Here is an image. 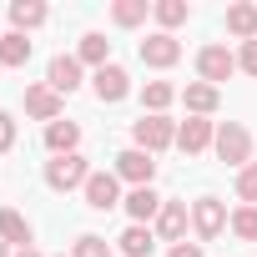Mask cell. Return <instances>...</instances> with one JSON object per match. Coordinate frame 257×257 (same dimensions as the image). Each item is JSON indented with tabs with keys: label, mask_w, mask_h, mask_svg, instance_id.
<instances>
[{
	"label": "cell",
	"mask_w": 257,
	"mask_h": 257,
	"mask_svg": "<svg viewBox=\"0 0 257 257\" xmlns=\"http://www.w3.org/2000/svg\"><path fill=\"white\" fill-rule=\"evenodd\" d=\"M86 192V207L91 212H111V207H121L126 197H121V177L116 172H91V182L81 187Z\"/></svg>",
	"instance_id": "8"
},
{
	"label": "cell",
	"mask_w": 257,
	"mask_h": 257,
	"mask_svg": "<svg viewBox=\"0 0 257 257\" xmlns=\"http://www.w3.org/2000/svg\"><path fill=\"white\" fill-rule=\"evenodd\" d=\"M46 86H51L56 96H71V91L81 86V61H76V56H51V66H46Z\"/></svg>",
	"instance_id": "13"
},
{
	"label": "cell",
	"mask_w": 257,
	"mask_h": 257,
	"mask_svg": "<svg viewBox=\"0 0 257 257\" xmlns=\"http://www.w3.org/2000/svg\"><path fill=\"white\" fill-rule=\"evenodd\" d=\"M71 257H111V242H106V237H96V232H81V237H76V247H71Z\"/></svg>",
	"instance_id": "27"
},
{
	"label": "cell",
	"mask_w": 257,
	"mask_h": 257,
	"mask_svg": "<svg viewBox=\"0 0 257 257\" xmlns=\"http://www.w3.org/2000/svg\"><path fill=\"white\" fill-rule=\"evenodd\" d=\"M237 197H242V207H257V162L237 172Z\"/></svg>",
	"instance_id": "28"
},
{
	"label": "cell",
	"mask_w": 257,
	"mask_h": 257,
	"mask_svg": "<svg viewBox=\"0 0 257 257\" xmlns=\"http://www.w3.org/2000/svg\"><path fill=\"white\" fill-rule=\"evenodd\" d=\"M182 101H187V111H192V116H212V111L222 106V91H217V86H207V81H192V86L182 91Z\"/></svg>",
	"instance_id": "19"
},
{
	"label": "cell",
	"mask_w": 257,
	"mask_h": 257,
	"mask_svg": "<svg viewBox=\"0 0 257 257\" xmlns=\"http://www.w3.org/2000/svg\"><path fill=\"white\" fill-rule=\"evenodd\" d=\"M197 76H202L207 86H222L227 76H237V56H232L222 41H212V46L197 51Z\"/></svg>",
	"instance_id": "5"
},
{
	"label": "cell",
	"mask_w": 257,
	"mask_h": 257,
	"mask_svg": "<svg viewBox=\"0 0 257 257\" xmlns=\"http://www.w3.org/2000/svg\"><path fill=\"white\" fill-rule=\"evenodd\" d=\"M227 31H232L237 41H257V6H252V0L227 6Z\"/></svg>",
	"instance_id": "18"
},
{
	"label": "cell",
	"mask_w": 257,
	"mask_h": 257,
	"mask_svg": "<svg viewBox=\"0 0 257 257\" xmlns=\"http://www.w3.org/2000/svg\"><path fill=\"white\" fill-rule=\"evenodd\" d=\"M227 227H232L237 242H257V207H237V212L227 217Z\"/></svg>",
	"instance_id": "26"
},
{
	"label": "cell",
	"mask_w": 257,
	"mask_h": 257,
	"mask_svg": "<svg viewBox=\"0 0 257 257\" xmlns=\"http://www.w3.org/2000/svg\"><path fill=\"white\" fill-rule=\"evenodd\" d=\"M212 142H217V121H207V116H187V121L177 126V147H182L187 157L207 152Z\"/></svg>",
	"instance_id": "12"
},
{
	"label": "cell",
	"mask_w": 257,
	"mask_h": 257,
	"mask_svg": "<svg viewBox=\"0 0 257 257\" xmlns=\"http://www.w3.org/2000/svg\"><path fill=\"white\" fill-rule=\"evenodd\" d=\"M212 152L227 162V167H252V132H247V126L242 121H222L217 126V142H212Z\"/></svg>",
	"instance_id": "1"
},
{
	"label": "cell",
	"mask_w": 257,
	"mask_h": 257,
	"mask_svg": "<svg viewBox=\"0 0 257 257\" xmlns=\"http://www.w3.org/2000/svg\"><path fill=\"white\" fill-rule=\"evenodd\" d=\"M6 16H11V26H16L21 36H26V31H41V26L51 21V11L41 6V0H11V11H6Z\"/></svg>",
	"instance_id": "16"
},
{
	"label": "cell",
	"mask_w": 257,
	"mask_h": 257,
	"mask_svg": "<svg viewBox=\"0 0 257 257\" xmlns=\"http://www.w3.org/2000/svg\"><path fill=\"white\" fill-rule=\"evenodd\" d=\"M0 257H11V247H6V242H0Z\"/></svg>",
	"instance_id": "33"
},
{
	"label": "cell",
	"mask_w": 257,
	"mask_h": 257,
	"mask_svg": "<svg viewBox=\"0 0 257 257\" xmlns=\"http://www.w3.org/2000/svg\"><path fill=\"white\" fill-rule=\"evenodd\" d=\"M116 242H121V252H126V257H152V252H157V232H152V227H142V222H132Z\"/></svg>",
	"instance_id": "20"
},
{
	"label": "cell",
	"mask_w": 257,
	"mask_h": 257,
	"mask_svg": "<svg viewBox=\"0 0 257 257\" xmlns=\"http://www.w3.org/2000/svg\"><path fill=\"white\" fill-rule=\"evenodd\" d=\"M86 182H91V162H86L81 152L46 162V187H51V192H76V187H86Z\"/></svg>",
	"instance_id": "3"
},
{
	"label": "cell",
	"mask_w": 257,
	"mask_h": 257,
	"mask_svg": "<svg viewBox=\"0 0 257 257\" xmlns=\"http://www.w3.org/2000/svg\"><path fill=\"white\" fill-rule=\"evenodd\" d=\"M187 222H192V212H187V202H162V212H157V242H187Z\"/></svg>",
	"instance_id": "11"
},
{
	"label": "cell",
	"mask_w": 257,
	"mask_h": 257,
	"mask_svg": "<svg viewBox=\"0 0 257 257\" xmlns=\"http://www.w3.org/2000/svg\"><path fill=\"white\" fill-rule=\"evenodd\" d=\"M192 227H197L202 242L222 237V227H227V207H222L217 197H197V202H192Z\"/></svg>",
	"instance_id": "10"
},
{
	"label": "cell",
	"mask_w": 257,
	"mask_h": 257,
	"mask_svg": "<svg viewBox=\"0 0 257 257\" xmlns=\"http://www.w3.org/2000/svg\"><path fill=\"white\" fill-rule=\"evenodd\" d=\"M121 182H132V187H152V177H157V157L152 152H142V147H126V152H116V167H111Z\"/></svg>",
	"instance_id": "6"
},
{
	"label": "cell",
	"mask_w": 257,
	"mask_h": 257,
	"mask_svg": "<svg viewBox=\"0 0 257 257\" xmlns=\"http://www.w3.org/2000/svg\"><path fill=\"white\" fill-rule=\"evenodd\" d=\"M237 71L257 81V41H242V51H237Z\"/></svg>",
	"instance_id": "29"
},
{
	"label": "cell",
	"mask_w": 257,
	"mask_h": 257,
	"mask_svg": "<svg viewBox=\"0 0 257 257\" xmlns=\"http://www.w3.org/2000/svg\"><path fill=\"white\" fill-rule=\"evenodd\" d=\"M182 91L172 86V81H147L142 86V106H147V116H167V106L177 101Z\"/></svg>",
	"instance_id": "22"
},
{
	"label": "cell",
	"mask_w": 257,
	"mask_h": 257,
	"mask_svg": "<svg viewBox=\"0 0 257 257\" xmlns=\"http://www.w3.org/2000/svg\"><path fill=\"white\" fill-rule=\"evenodd\" d=\"M76 61H81V66H96V71H101V66H111V41H106L101 31H86V36H81Z\"/></svg>",
	"instance_id": "21"
},
{
	"label": "cell",
	"mask_w": 257,
	"mask_h": 257,
	"mask_svg": "<svg viewBox=\"0 0 257 257\" xmlns=\"http://www.w3.org/2000/svg\"><path fill=\"white\" fill-rule=\"evenodd\" d=\"M0 242H6V247H36V232H31V222L16 212V207H0Z\"/></svg>",
	"instance_id": "14"
},
{
	"label": "cell",
	"mask_w": 257,
	"mask_h": 257,
	"mask_svg": "<svg viewBox=\"0 0 257 257\" xmlns=\"http://www.w3.org/2000/svg\"><path fill=\"white\" fill-rule=\"evenodd\" d=\"M46 147H51V157H71L81 147V126L76 121H51L46 126Z\"/></svg>",
	"instance_id": "17"
},
{
	"label": "cell",
	"mask_w": 257,
	"mask_h": 257,
	"mask_svg": "<svg viewBox=\"0 0 257 257\" xmlns=\"http://www.w3.org/2000/svg\"><path fill=\"white\" fill-rule=\"evenodd\" d=\"M16 257H41V252H36V247H21V252H16Z\"/></svg>",
	"instance_id": "32"
},
{
	"label": "cell",
	"mask_w": 257,
	"mask_h": 257,
	"mask_svg": "<svg viewBox=\"0 0 257 257\" xmlns=\"http://www.w3.org/2000/svg\"><path fill=\"white\" fill-rule=\"evenodd\" d=\"M132 147H142V152H152V157L167 152V147H177V121L142 111V121H132Z\"/></svg>",
	"instance_id": "2"
},
{
	"label": "cell",
	"mask_w": 257,
	"mask_h": 257,
	"mask_svg": "<svg viewBox=\"0 0 257 257\" xmlns=\"http://www.w3.org/2000/svg\"><path fill=\"white\" fill-rule=\"evenodd\" d=\"M91 91H96V101L101 106H116V101H126L132 96V76H126V66H101L96 76H91Z\"/></svg>",
	"instance_id": "7"
},
{
	"label": "cell",
	"mask_w": 257,
	"mask_h": 257,
	"mask_svg": "<svg viewBox=\"0 0 257 257\" xmlns=\"http://www.w3.org/2000/svg\"><path fill=\"white\" fill-rule=\"evenodd\" d=\"M167 257H207V252H202V242H177V247H167Z\"/></svg>",
	"instance_id": "31"
},
{
	"label": "cell",
	"mask_w": 257,
	"mask_h": 257,
	"mask_svg": "<svg viewBox=\"0 0 257 257\" xmlns=\"http://www.w3.org/2000/svg\"><path fill=\"white\" fill-rule=\"evenodd\" d=\"M152 16H157V21H162V31L172 36L177 26H187V21H192V6H187V0H157Z\"/></svg>",
	"instance_id": "24"
},
{
	"label": "cell",
	"mask_w": 257,
	"mask_h": 257,
	"mask_svg": "<svg viewBox=\"0 0 257 257\" xmlns=\"http://www.w3.org/2000/svg\"><path fill=\"white\" fill-rule=\"evenodd\" d=\"M61 111H66V96H56L46 81H36V86H26V116H36V121H61Z\"/></svg>",
	"instance_id": "9"
},
{
	"label": "cell",
	"mask_w": 257,
	"mask_h": 257,
	"mask_svg": "<svg viewBox=\"0 0 257 257\" xmlns=\"http://www.w3.org/2000/svg\"><path fill=\"white\" fill-rule=\"evenodd\" d=\"M31 61V41L21 36V31H6L0 36V66H11V71H21Z\"/></svg>",
	"instance_id": "23"
},
{
	"label": "cell",
	"mask_w": 257,
	"mask_h": 257,
	"mask_svg": "<svg viewBox=\"0 0 257 257\" xmlns=\"http://www.w3.org/2000/svg\"><path fill=\"white\" fill-rule=\"evenodd\" d=\"M147 16H152V6H147V0H116V6H111V21H116L121 31H137Z\"/></svg>",
	"instance_id": "25"
},
{
	"label": "cell",
	"mask_w": 257,
	"mask_h": 257,
	"mask_svg": "<svg viewBox=\"0 0 257 257\" xmlns=\"http://www.w3.org/2000/svg\"><path fill=\"white\" fill-rule=\"evenodd\" d=\"M137 56H142V66H152V71H172V66L182 61V41L167 36V31H152V36L137 46Z\"/></svg>",
	"instance_id": "4"
},
{
	"label": "cell",
	"mask_w": 257,
	"mask_h": 257,
	"mask_svg": "<svg viewBox=\"0 0 257 257\" xmlns=\"http://www.w3.org/2000/svg\"><path fill=\"white\" fill-rule=\"evenodd\" d=\"M126 217H132V222H142V227H152L157 222V212H162V197L152 192V187H132V192H126Z\"/></svg>",
	"instance_id": "15"
},
{
	"label": "cell",
	"mask_w": 257,
	"mask_h": 257,
	"mask_svg": "<svg viewBox=\"0 0 257 257\" xmlns=\"http://www.w3.org/2000/svg\"><path fill=\"white\" fill-rule=\"evenodd\" d=\"M11 147H16V116H11V111H0V157H6Z\"/></svg>",
	"instance_id": "30"
}]
</instances>
